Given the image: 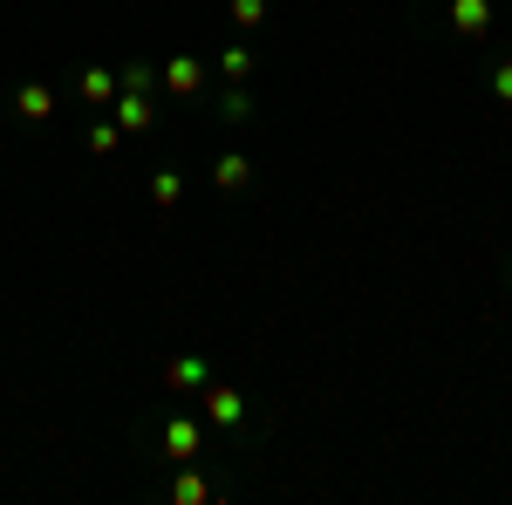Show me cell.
I'll list each match as a JSON object with an SVG mask.
<instances>
[{"instance_id": "cell-15", "label": "cell", "mask_w": 512, "mask_h": 505, "mask_svg": "<svg viewBox=\"0 0 512 505\" xmlns=\"http://www.w3.org/2000/svg\"><path fill=\"white\" fill-rule=\"evenodd\" d=\"M178 192H185V178H178V171H158V178H151V205H158V212H171Z\"/></svg>"}, {"instance_id": "cell-17", "label": "cell", "mask_w": 512, "mask_h": 505, "mask_svg": "<svg viewBox=\"0 0 512 505\" xmlns=\"http://www.w3.org/2000/svg\"><path fill=\"white\" fill-rule=\"evenodd\" d=\"M219 76L246 82V76H253V48H226V55H219Z\"/></svg>"}, {"instance_id": "cell-14", "label": "cell", "mask_w": 512, "mask_h": 505, "mask_svg": "<svg viewBox=\"0 0 512 505\" xmlns=\"http://www.w3.org/2000/svg\"><path fill=\"white\" fill-rule=\"evenodd\" d=\"M485 89H492V103H506V110H512V55H499V62L485 69Z\"/></svg>"}, {"instance_id": "cell-10", "label": "cell", "mask_w": 512, "mask_h": 505, "mask_svg": "<svg viewBox=\"0 0 512 505\" xmlns=\"http://www.w3.org/2000/svg\"><path fill=\"white\" fill-rule=\"evenodd\" d=\"M117 89H130V96H158L164 76L151 69V62H123V69H117Z\"/></svg>"}, {"instance_id": "cell-1", "label": "cell", "mask_w": 512, "mask_h": 505, "mask_svg": "<svg viewBox=\"0 0 512 505\" xmlns=\"http://www.w3.org/2000/svg\"><path fill=\"white\" fill-rule=\"evenodd\" d=\"M144 437L158 444L164 465H185V458H205V424L198 417H178V410H164V417H151L144 424Z\"/></svg>"}, {"instance_id": "cell-9", "label": "cell", "mask_w": 512, "mask_h": 505, "mask_svg": "<svg viewBox=\"0 0 512 505\" xmlns=\"http://www.w3.org/2000/svg\"><path fill=\"white\" fill-rule=\"evenodd\" d=\"M123 103H117V123L123 130H151L158 123V96H130V89H117Z\"/></svg>"}, {"instance_id": "cell-3", "label": "cell", "mask_w": 512, "mask_h": 505, "mask_svg": "<svg viewBox=\"0 0 512 505\" xmlns=\"http://www.w3.org/2000/svg\"><path fill=\"white\" fill-rule=\"evenodd\" d=\"M198 465H205V458H185V465L164 478V499H171V505H205V499H219V492H226L212 471H198Z\"/></svg>"}, {"instance_id": "cell-7", "label": "cell", "mask_w": 512, "mask_h": 505, "mask_svg": "<svg viewBox=\"0 0 512 505\" xmlns=\"http://www.w3.org/2000/svg\"><path fill=\"white\" fill-rule=\"evenodd\" d=\"M7 110H14L21 123H48V117H55V89H48V82H21Z\"/></svg>"}, {"instance_id": "cell-2", "label": "cell", "mask_w": 512, "mask_h": 505, "mask_svg": "<svg viewBox=\"0 0 512 505\" xmlns=\"http://www.w3.org/2000/svg\"><path fill=\"white\" fill-rule=\"evenodd\" d=\"M198 403H205V424L219 430V437H246V430H253V403H246L239 389L205 383V389H198Z\"/></svg>"}, {"instance_id": "cell-13", "label": "cell", "mask_w": 512, "mask_h": 505, "mask_svg": "<svg viewBox=\"0 0 512 505\" xmlns=\"http://www.w3.org/2000/svg\"><path fill=\"white\" fill-rule=\"evenodd\" d=\"M219 123H253V96H246V82H233V89L219 96Z\"/></svg>"}, {"instance_id": "cell-4", "label": "cell", "mask_w": 512, "mask_h": 505, "mask_svg": "<svg viewBox=\"0 0 512 505\" xmlns=\"http://www.w3.org/2000/svg\"><path fill=\"white\" fill-rule=\"evenodd\" d=\"M444 21H451V35L485 41L492 35V0H444Z\"/></svg>"}, {"instance_id": "cell-6", "label": "cell", "mask_w": 512, "mask_h": 505, "mask_svg": "<svg viewBox=\"0 0 512 505\" xmlns=\"http://www.w3.org/2000/svg\"><path fill=\"white\" fill-rule=\"evenodd\" d=\"M158 76H164V96H198L205 89V62L198 55H171Z\"/></svg>"}, {"instance_id": "cell-5", "label": "cell", "mask_w": 512, "mask_h": 505, "mask_svg": "<svg viewBox=\"0 0 512 505\" xmlns=\"http://www.w3.org/2000/svg\"><path fill=\"white\" fill-rule=\"evenodd\" d=\"M205 383H212V362H205V355H171V362H164V389H178V396H198Z\"/></svg>"}, {"instance_id": "cell-8", "label": "cell", "mask_w": 512, "mask_h": 505, "mask_svg": "<svg viewBox=\"0 0 512 505\" xmlns=\"http://www.w3.org/2000/svg\"><path fill=\"white\" fill-rule=\"evenodd\" d=\"M212 185H219V192H246V185H253V157L219 151L212 157Z\"/></svg>"}, {"instance_id": "cell-18", "label": "cell", "mask_w": 512, "mask_h": 505, "mask_svg": "<svg viewBox=\"0 0 512 505\" xmlns=\"http://www.w3.org/2000/svg\"><path fill=\"white\" fill-rule=\"evenodd\" d=\"M506 294H512V260H506Z\"/></svg>"}, {"instance_id": "cell-12", "label": "cell", "mask_w": 512, "mask_h": 505, "mask_svg": "<svg viewBox=\"0 0 512 505\" xmlns=\"http://www.w3.org/2000/svg\"><path fill=\"white\" fill-rule=\"evenodd\" d=\"M76 89H82V103H117V76L110 69H82Z\"/></svg>"}, {"instance_id": "cell-16", "label": "cell", "mask_w": 512, "mask_h": 505, "mask_svg": "<svg viewBox=\"0 0 512 505\" xmlns=\"http://www.w3.org/2000/svg\"><path fill=\"white\" fill-rule=\"evenodd\" d=\"M117 137H123V123H110V117H96V123H89V151H96V157H110V151H117Z\"/></svg>"}, {"instance_id": "cell-11", "label": "cell", "mask_w": 512, "mask_h": 505, "mask_svg": "<svg viewBox=\"0 0 512 505\" xmlns=\"http://www.w3.org/2000/svg\"><path fill=\"white\" fill-rule=\"evenodd\" d=\"M226 14H233V28L260 35V28H267V14H274V0H226Z\"/></svg>"}]
</instances>
